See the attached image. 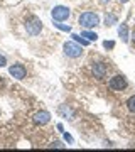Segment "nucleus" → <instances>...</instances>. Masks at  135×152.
<instances>
[{"mask_svg": "<svg viewBox=\"0 0 135 152\" xmlns=\"http://www.w3.org/2000/svg\"><path fill=\"white\" fill-rule=\"evenodd\" d=\"M100 24V17L95 12H83L80 15V26L85 29H93Z\"/></svg>", "mask_w": 135, "mask_h": 152, "instance_id": "1", "label": "nucleus"}, {"mask_svg": "<svg viewBox=\"0 0 135 152\" xmlns=\"http://www.w3.org/2000/svg\"><path fill=\"white\" fill-rule=\"evenodd\" d=\"M26 31H27V34H31V36H37V34H41V31H42V22L39 20L36 15L27 17Z\"/></svg>", "mask_w": 135, "mask_h": 152, "instance_id": "2", "label": "nucleus"}, {"mask_svg": "<svg viewBox=\"0 0 135 152\" xmlns=\"http://www.w3.org/2000/svg\"><path fill=\"white\" fill-rule=\"evenodd\" d=\"M71 15V10L64 5H56L51 10V17H53L56 22H63V20H68Z\"/></svg>", "mask_w": 135, "mask_h": 152, "instance_id": "3", "label": "nucleus"}, {"mask_svg": "<svg viewBox=\"0 0 135 152\" xmlns=\"http://www.w3.org/2000/svg\"><path fill=\"white\" fill-rule=\"evenodd\" d=\"M83 46H78L76 42H64L63 49H64L66 56H69V58H80L83 54Z\"/></svg>", "mask_w": 135, "mask_h": 152, "instance_id": "4", "label": "nucleus"}, {"mask_svg": "<svg viewBox=\"0 0 135 152\" xmlns=\"http://www.w3.org/2000/svg\"><path fill=\"white\" fill-rule=\"evenodd\" d=\"M108 86L112 88V90H115V91H122V90L127 88V80H125L122 75H117V76H113V78L110 80Z\"/></svg>", "mask_w": 135, "mask_h": 152, "instance_id": "5", "label": "nucleus"}, {"mask_svg": "<svg viewBox=\"0 0 135 152\" xmlns=\"http://www.w3.org/2000/svg\"><path fill=\"white\" fill-rule=\"evenodd\" d=\"M9 73H10V76H14L15 80H24L27 76V69L24 64H12L10 68H9Z\"/></svg>", "mask_w": 135, "mask_h": 152, "instance_id": "6", "label": "nucleus"}, {"mask_svg": "<svg viewBox=\"0 0 135 152\" xmlns=\"http://www.w3.org/2000/svg\"><path fill=\"white\" fill-rule=\"evenodd\" d=\"M91 71H93V75H95V78L101 80V78L107 76V64H103V63H95Z\"/></svg>", "mask_w": 135, "mask_h": 152, "instance_id": "7", "label": "nucleus"}, {"mask_svg": "<svg viewBox=\"0 0 135 152\" xmlns=\"http://www.w3.org/2000/svg\"><path fill=\"white\" fill-rule=\"evenodd\" d=\"M49 120H51V115L47 112H37L34 115V124L36 125H46L49 124Z\"/></svg>", "mask_w": 135, "mask_h": 152, "instance_id": "8", "label": "nucleus"}, {"mask_svg": "<svg viewBox=\"0 0 135 152\" xmlns=\"http://www.w3.org/2000/svg\"><path fill=\"white\" fill-rule=\"evenodd\" d=\"M118 36L122 37V41H123V42H127V41H128V29H127V24H120Z\"/></svg>", "mask_w": 135, "mask_h": 152, "instance_id": "9", "label": "nucleus"}, {"mask_svg": "<svg viewBox=\"0 0 135 152\" xmlns=\"http://www.w3.org/2000/svg\"><path fill=\"white\" fill-rule=\"evenodd\" d=\"M81 36H83L85 39H88L90 42H91V41H96V39H98L96 32H91L90 29H86V31H83V32H81Z\"/></svg>", "mask_w": 135, "mask_h": 152, "instance_id": "10", "label": "nucleus"}, {"mask_svg": "<svg viewBox=\"0 0 135 152\" xmlns=\"http://www.w3.org/2000/svg\"><path fill=\"white\" fill-rule=\"evenodd\" d=\"M117 20H118V19H117L115 14H107V15H105V26H115Z\"/></svg>", "mask_w": 135, "mask_h": 152, "instance_id": "11", "label": "nucleus"}, {"mask_svg": "<svg viewBox=\"0 0 135 152\" xmlns=\"http://www.w3.org/2000/svg\"><path fill=\"white\" fill-rule=\"evenodd\" d=\"M71 37H73V41H76V42L81 44V46H88V44H90V41H88V39H85L83 36H76V34H73Z\"/></svg>", "mask_w": 135, "mask_h": 152, "instance_id": "12", "label": "nucleus"}, {"mask_svg": "<svg viewBox=\"0 0 135 152\" xmlns=\"http://www.w3.org/2000/svg\"><path fill=\"white\" fill-rule=\"evenodd\" d=\"M127 108H128L132 113H135V95H134V96H130L128 100H127Z\"/></svg>", "mask_w": 135, "mask_h": 152, "instance_id": "13", "label": "nucleus"}, {"mask_svg": "<svg viewBox=\"0 0 135 152\" xmlns=\"http://www.w3.org/2000/svg\"><path fill=\"white\" fill-rule=\"evenodd\" d=\"M59 113H61V115H64V117H69V118L73 117V112H71V110L68 108L66 105H63V107L59 108Z\"/></svg>", "mask_w": 135, "mask_h": 152, "instance_id": "14", "label": "nucleus"}, {"mask_svg": "<svg viewBox=\"0 0 135 152\" xmlns=\"http://www.w3.org/2000/svg\"><path fill=\"white\" fill-rule=\"evenodd\" d=\"M54 27H58L59 31H64V32H71V26H64V24H61V22H56Z\"/></svg>", "mask_w": 135, "mask_h": 152, "instance_id": "15", "label": "nucleus"}, {"mask_svg": "<svg viewBox=\"0 0 135 152\" xmlns=\"http://www.w3.org/2000/svg\"><path fill=\"white\" fill-rule=\"evenodd\" d=\"M103 46H105V49H113L115 48V42H113V41H105Z\"/></svg>", "mask_w": 135, "mask_h": 152, "instance_id": "16", "label": "nucleus"}, {"mask_svg": "<svg viewBox=\"0 0 135 152\" xmlns=\"http://www.w3.org/2000/svg\"><path fill=\"white\" fill-rule=\"evenodd\" d=\"M5 64H7V59H5V58H4L2 54H0V68H4Z\"/></svg>", "mask_w": 135, "mask_h": 152, "instance_id": "17", "label": "nucleus"}, {"mask_svg": "<svg viewBox=\"0 0 135 152\" xmlns=\"http://www.w3.org/2000/svg\"><path fill=\"white\" fill-rule=\"evenodd\" d=\"M64 140L69 142V144H73V137H71L69 134H64Z\"/></svg>", "mask_w": 135, "mask_h": 152, "instance_id": "18", "label": "nucleus"}, {"mask_svg": "<svg viewBox=\"0 0 135 152\" xmlns=\"http://www.w3.org/2000/svg\"><path fill=\"white\" fill-rule=\"evenodd\" d=\"M108 2H112V0H100V4H108Z\"/></svg>", "mask_w": 135, "mask_h": 152, "instance_id": "19", "label": "nucleus"}, {"mask_svg": "<svg viewBox=\"0 0 135 152\" xmlns=\"http://www.w3.org/2000/svg\"><path fill=\"white\" fill-rule=\"evenodd\" d=\"M132 41H134V44H135V31H134V34H132Z\"/></svg>", "mask_w": 135, "mask_h": 152, "instance_id": "20", "label": "nucleus"}, {"mask_svg": "<svg viewBox=\"0 0 135 152\" xmlns=\"http://www.w3.org/2000/svg\"><path fill=\"white\" fill-rule=\"evenodd\" d=\"M120 2H122V4H125V2H128V0H120Z\"/></svg>", "mask_w": 135, "mask_h": 152, "instance_id": "21", "label": "nucleus"}]
</instances>
